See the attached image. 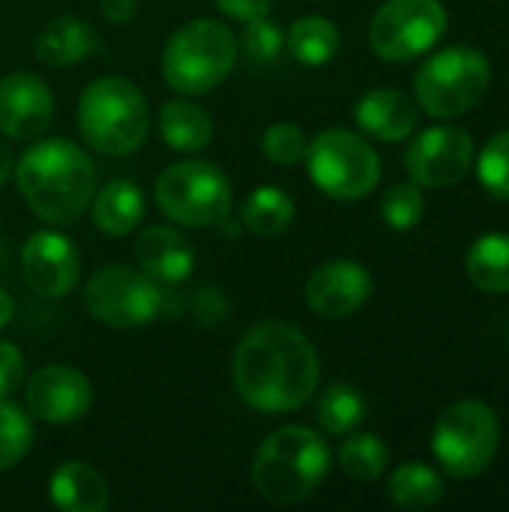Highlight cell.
Masks as SVG:
<instances>
[{"label":"cell","instance_id":"1","mask_svg":"<svg viewBox=\"0 0 509 512\" xmlns=\"http://www.w3.org/2000/svg\"><path fill=\"white\" fill-rule=\"evenodd\" d=\"M231 378L240 399L264 414L300 411L321 381L315 345L285 321L255 324L237 345Z\"/></svg>","mask_w":509,"mask_h":512},{"label":"cell","instance_id":"2","mask_svg":"<svg viewBox=\"0 0 509 512\" xmlns=\"http://www.w3.org/2000/svg\"><path fill=\"white\" fill-rule=\"evenodd\" d=\"M12 174L24 204L45 225H72L96 195L93 159L66 138H45L27 147Z\"/></svg>","mask_w":509,"mask_h":512},{"label":"cell","instance_id":"3","mask_svg":"<svg viewBox=\"0 0 509 512\" xmlns=\"http://www.w3.org/2000/svg\"><path fill=\"white\" fill-rule=\"evenodd\" d=\"M330 444L309 426L276 429L252 459L255 492L276 507L306 501L330 471Z\"/></svg>","mask_w":509,"mask_h":512},{"label":"cell","instance_id":"4","mask_svg":"<svg viewBox=\"0 0 509 512\" xmlns=\"http://www.w3.org/2000/svg\"><path fill=\"white\" fill-rule=\"evenodd\" d=\"M78 129L90 150L105 156H132L150 132L147 99L129 78H96L78 99Z\"/></svg>","mask_w":509,"mask_h":512},{"label":"cell","instance_id":"5","mask_svg":"<svg viewBox=\"0 0 509 512\" xmlns=\"http://www.w3.org/2000/svg\"><path fill=\"white\" fill-rule=\"evenodd\" d=\"M240 42L219 18H195L171 33L162 51V78L183 96L216 90L237 63Z\"/></svg>","mask_w":509,"mask_h":512},{"label":"cell","instance_id":"6","mask_svg":"<svg viewBox=\"0 0 509 512\" xmlns=\"http://www.w3.org/2000/svg\"><path fill=\"white\" fill-rule=\"evenodd\" d=\"M492 66L480 48L450 45L432 54L414 78V102L429 117L453 120L468 114L489 90Z\"/></svg>","mask_w":509,"mask_h":512},{"label":"cell","instance_id":"7","mask_svg":"<svg viewBox=\"0 0 509 512\" xmlns=\"http://www.w3.org/2000/svg\"><path fill=\"white\" fill-rule=\"evenodd\" d=\"M156 204L177 225L213 228L231 216L234 189L219 165L204 159H183L159 174Z\"/></svg>","mask_w":509,"mask_h":512},{"label":"cell","instance_id":"8","mask_svg":"<svg viewBox=\"0 0 509 512\" xmlns=\"http://www.w3.org/2000/svg\"><path fill=\"white\" fill-rule=\"evenodd\" d=\"M309 180L336 201H360L381 180V159L372 144L342 126L324 129L306 147Z\"/></svg>","mask_w":509,"mask_h":512},{"label":"cell","instance_id":"9","mask_svg":"<svg viewBox=\"0 0 509 512\" xmlns=\"http://www.w3.org/2000/svg\"><path fill=\"white\" fill-rule=\"evenodd\" d=\"M498 438V414L480 399H462L438 417L432 432V453L450 477L471 480L492 465Z\"/></svg>","mask_w":509,"mask_h":512},{"label":"cell","instance_id":"10","mask_svg":"<svg viewBox=\"0 0 509 512\" xmlns=\"http://www.w3.org/2000/svg\"><path fill=\"white\" fill-rule=\"evenodd\" d=\"M87 312L114 330H135L150 324L162 309V294L156 282L138 267L105 264L84 285Z\"/></svg>","mask_w":509,"mask_h":512},{"label":"cell","instance_id":"11","mask_svg":"<svg viewBox=\"0 0 509 512\" xmlns=\"http://www.w3.org/2000/svg\"><path fill=\"white\" fill-rule=\"evenodd\" d=\"M447 30L441 0H387L372 15L369 45L387 63H405L426 54Z\"/></svg>","mask_w":509,"mask_h":512},{"label":"cell","instance_id":"12","mask_svg":"<svg viewBox=\"0 0 509 512\" xmlns=\"http://www.w3.org/2000/svg\"><path fill=\"white\" fill-rule=\"evenodd\" d=\"M474 138L462 126H429L405 150V171L417 186L447 189L462 183L474 168Z\"/></svg>","mask_w":509,"mask_h":512},{"label":"cell","instance_id":"13","mask_svg":"<svg viewBox=\"0 0 509 512\" xmlns=\"http://www.w3.org/2000/svg\"><path fill=\"white\" fill-rule=\"evenodd\" d=\"M27 411L51 426H72L93 408V384L75 366L51 363L27 378Z\"/></svg>","mask_w":509,"mask_h":512},{"label":"cell","instance_id":"14","mask_svg":"<svg viewBox=\"0 0 509 512\" xmlns=\"http://www.w3.org/2000/svg\"><path fill=\"white\" fill-rule=\"evenodd\" d=\"M21 273L39 297H66L81 273L78 246L60 231H33L21 246Z\"/></svg>","mask_w":509,"mask_h":512},{"label":"cell","instance_id":"15","mask_svg":"<svg viewBox=\"0 0 509 512\" xmlns=\"http://www.w3.org/2000/svg\"><path fill=\"white\" fill-rule=\"evenodd\" d=\"M54 117V96L33 72H9L0 78V132L12 141L39 138Z\"/></svg>","mask_w":509,"mask_h":512},{"label":"cell","instance_id":"16","mask_svg":"<svg viewBox=\"0 0 509 512\" xmlns=\"http://www.w3.org/2000/svg\"><path fill=\"white\" fill-rule=\"evenodd\" d=\"M372 297V276L357 261H327L306 279V303L315 315L339 321L360 312Z\"/></svg>","mask_w":509,"mask_h":512},{"label":"cell","instance_id":"17","mask_svg":"<svg viewBox=\"0 0 509 512\" xmlns=\"http://www.w3.org/2000/svg\"><path fill=\"white\" fill-rule=\"evenodd\" d=\"M135 258H138V267L153 282H165V285H177L189 279L195 267L192 243L171 225H150L147 231H141L135 243Z\"/></svg>","mask_w":509,"mask_h":512},{"label":"cell","instance_id":"18","mask_svg":"<svg viewBox=\"0 0 509 512\" xmlns=\"http://www.w3.org/2000/svg\"><path fill=\"white\" fill-rule=\"evenodd\" d=\"M417 117L420 108L411 96H405L402 90L393 87H378L369 90L366 96H360L357 108H354V120L357 126L378 138V141H405L414 129H417Z\"/></svg>","mask_w":509,"mask_h":512},{"label":"cell","instance_id":"19","mask_svg":"<svg viewBox=\"0 0 509 512\" xmlns=\"http://www.w3.org/2000/svg\"><path fill=\"white\" fill-rule=\"evenodd\" d=\"M99 48H102V39L96 27L75 15H57L45 21L33 42L36 57L48 66H75L93 57Z\"/></svg>","mask_w":509,"mask_h":512},{"label":"cell","instance_id":"20","mask_svg":"<svg viewBox=\"0 0 509 512\" xmlns=\"http://www.w3.org/2000/svg\"><path fill=\"white\" fill-rule=\"evenodd\" d=\"M48 498L63 512H105L108 486L87 462H63L48 480Z\"/></svg>","mask_w":509,"mask_h":512},{"label":"cell","instance_id":"21","mask_svg":"<svg viewBox=\"0 0 509 512\" xmlns=\"http://www.w3.org/2000/svg\"><path fill=\"white\" fill-rule=\"evenodd\" d=\"M93 225L108 237H126L144 222V192L135 180H108L90 201Z\"/></svg>","mask_w":509,"mask_h":512},{"label":"cell","instance_id":"22","mask_svg":"<svg viewBox=\"0 0 509 512\" xmlns=\"http://www.w3.org/2000/svg\"><path fill=\"white\" fill-rule=\"evenodd\" d=\"M159 132L168 147L195 153L213 141V117L192 99H168L159 111Z\"/></svg>","mask_w":509,"mask_h":512},{"label":"cell","instance_id":"23","mask_svg":"<svg viewBox=\"0 0 509 512\" xmlns=\"http://www.w3.org/2000/svg\"><path fill=\"white\" fill-rule=\"evenodd\" d=\"M465 273L483 294H509V234H486L465 255Z\"/></svg>","mask_w":509,"mask_h":512},{"label":"cell","instance_id":"24","mask_svg":"<svg viewBox=\"0 0 509 512\" xmlns=\"http://www.w3.org/2000/svg\"><path fill=\"white\" fill-rule=\"evenodd\" d=\"M291 54L303 63V66H327L342 45L339 27L324 18V15H303L291 24L288 36H285Z\"/></svg>","mask_w":509,"mask_h":512},{"label":"cell","instance_id":"25","mask_svg":"<svg viewBox=\"0 0 509 512\" xmlns=\"http://www.w3.org/2000/svg\"><path fill=\"white\" fill-rule=\"evenodd\" d=\"M387 495L402 510H429L444 498V480L426 462H405L390 474Z\"/></svg>","mask_w":509,"mask_h":512},{"label":"cell","instance_id":"26","mask_svg":"<svg viewBox=\"0 0 509 512\" xmlns=\"http://www.w3.org/2000/svg\"><path fill=\"white\" fill-rule=\"evenodd\" d=\"M294 222V201L279 186H258L243 204V225L258 237H279Z\"/></svg>","mask_w":509,"mask_h":512},{"label":"cell","instance_id":"27","mask_svg":"<svg viewBox=\"0 0 509 512\" xmlns=\"http://www.w3.org/2000/svg\"><path fill=\"white\" fill-rule=\"evenodd\" d=\"M366 417V399L351 384H333L318 399V423L327 435H348Z\"/></svg>","mask_w":509,"mask_h":512},{"label":"cell","instance_id":"28","mask_svg":"<svg viewBox=\"0 0 509 512\" xmlns=\"http://www.w3.org/2000/svg\"><path fill=\"white\" fill-rule=\"evenodd\" d=\"M390 465V450L378 435H351L339 447V468L357 480V483H372L378 480Z\"/></svg>","mask_w":509,"mask_h":512},{"label":"cell","instance_id":"29","mask_svg":"<svg viewBox=\"0 0 509 512\" xmlns=\"http://www.w3.org/2000/svg\"><path fill=\"white\" fill-rule=\"evenodd\" d=\"M33 444V426L24 408L0 399V474L15 468Z\"/></svg>","mask_w":509,"mask_h":512},{"label":"cell","instance_id":"30","mask_svg":"<svg viewBox=\"0 0 509 512\" xmlns=\"http://www.w3.org/2000/svg\"><path fill=\"white\" fill-rule=\"evenodd\" d=\"M474 159H477V177L483 189L498 201H509V129L492 135L483 153Z\"/></svg>","mask_w":509,"mask_h":512},{"label":"cell","instance_id":"31","mask_svg":"<svg viewBox=\"0 0 509 512\" xmlns=\"http://www.w3.org/2000/svg\"><path fill=\"white\" fill-rule=\"evenodd\" d=\"M381 216L393 231H411L423 219V192L411 183H393L381 198Z\"/></svg>","mask_w":509,"mask_h":512},{"label":"cell","instance_id":"32","mask_svg":"<svg viewBox=\"0 0 509 512\" xmlns=\"http://www.w3.org/2000/svg\"><path fill=\"white\" fill-rule=\"evenodd\" d=\"M306 147H309L306 132H303L297 123H291V120H279V123H273V126L261 135V153H264L273 165H282V168L303 162Z\"/></svg>","mask_w":509,"mask_h":512},{"label":"cell","instance_id":"33","mask_svg":"<svg viewBox=\"0 0 509 512\" xmlns=\"http://www.w3.org/2000/svg\"><path fill=\"white\" fill-rule=\"evenodd\" d=\"M243 54L255 63H270L282 54L285 48V33L279 24H273L267 15L264 18H255V21H246V30H243Z\"/></svg>","mask_w":509,"mask_h":512},{"label":"cell","instance_id":"34","mask_svg":"<svg viewBox=\"0 0 509 512\" xmlns=\"http://www.w3.org/2000/svg\"><path fill=\"white\" fill-rule=\"evenodd\" d=\"M24 378H27L24 354L12 342H0V399L18 393L24 387Z\"/></svg>","mask_w":509,"mask_h":512},{"label":"cell","instance_id":"35","mask_svg":"<svg viewBox=\"0 0 509 512\" xmlns=\"http://www.w3.org/2000/svg\"><path fill=\"white\" fill-rule=\"evenodd\" d=\"M192 309H195V318H198L204 327H213V324H222V318H225V312H228V300H225V294H222L219 288H201V291L195 294Z\"/></svg>","mask_w":509,"mask_h":512},{"label":"cell","instance_id":"36","mask_svg":"<svg viewBox=\"0 0 509 512\" xmlns=\"http://www.w3.org/2000/svg\"><path fill=\"white\" fill-rule=\"evenodd\" d=\"M219 12H225L228 18H237V21H255V18H264L273 6V0H213Z\"/></svg>","mask_w":509,"mask_h":512},{"label":"cell","instance_id":"37","mask_svg":"<svg viewBox=\"0 0 509 512\" xmlns=\"http://www.w3.org/2000/svg\"><path fill=\"white\" fill-rule=\"evenodd\" d=\"M99 9H102V15H105L108 21H114V24H126V21H132V18H135V12H138V0H99Z\"/></svg>","mask_w":509,"mask_h":512},{"label":"cell","instance_id":"38","mask_svg":"<svg viewBox=\"0 0 509 512\" xmlns=\"http://www.w3.org/2000/svg\"><path fill=\"white\" fill-rule=\"evenodd\" d=\"M12 171H15V156H12L9 144H3V138H0V186L12 177Z\"/></svg>","mask_w":509,"mask_h":512},{"label":"cell","instance_id":"39","mask_svg":"<svg viewBox=\"0 0 509 512\" xmlns=\"http://www.w3.org/2000/svg\"><path fill=\"white\" fill-rule=\"evenodd\" d=\"M12 315H15V303H12V297H9V291L0 285V330L12 321Z\"/></svg>","mask_w":509,"mask_h":512}]
</instances>
